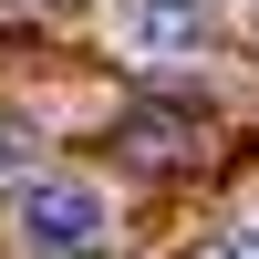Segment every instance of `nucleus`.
Listing matches in <instances>:
<instances>
[{
	"instance_id": "nucleus-1",
	"label": "nucleus",
	"mask_w": 259,
	"mask_h": 259,
	"mask_svg": "<svg viewBox=\"0 0 259 259\" xmlns=\"http://www.w3.org/2000/svg\"><path fill=\"white\" fill-rule=\"evenodd\" d=\"M114 239V197L94 177H31L11 187V249L21 259H94Z\"/></svg>"
},
{
	"instance_id": "nucleus-2",
	"label": "nucleus",
	"mask_w": 259,
	"mask_h": 259,
	"mask_svg": "<svg viewBox=\"0 0 259 259\" xmlns=\"http://www.w3.org/2000/svg\"><path fill=\"white\" fill-rule=\"evenodd\" d=\"M114 41L135 62H197L218 41V0H114Z\"/></svg>"
},
{
	"instance_id": "nucleus-3",
	"label": "nucleus",
	"mask_w": 259,
	"mask_h": 259,
	"mask_svg": "<svg viewBox=\"0 0 259 259\" xmlns=\"http://www.w3.org/2000/svg\"><path fill=\"white\" fill-rule=\"evenodd\" d=\"M41 166H31V124L21 114H0V187H31Z\"/></svg>"
},
{
	"instance_id": "nucleus-4",
	"label": "nucleus",
	"mask_w": 259,
	"mask_h": 259,
	"mask_svg": "<svg viewBox=\"0 0 259 259\" xmlns=\"http://www.w3.org/2000/svg\"><path fill=\"white\" fill-rule=\"evenodd\" d=\"M228 259H259V218H239V228H228Z\"/></svg>"
},
{
	"instance_id": "nucleus-5",
	"label": "nucleus",
	"mask_w": 259,
	"mask_h": 259,
	"mask_svg": "<svg viewBox=\"0 0 259 259\" xmlns=\"http://www.w3.org/2000/svg\"><path fill=\"white\" fill-rule=\"evenodd\" d=\"M249 21H259V0H249Z\"/></svg>"
}]
</instances>
